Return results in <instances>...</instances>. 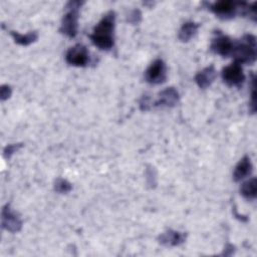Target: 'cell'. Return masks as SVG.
<instances>
[{
	"instance_id": "cell-1",
	"label": "cell",
	"mask_w": 257,
	"mask_h": 257,
	"mask_svg": "<svg viewBox=\"0 0 257 257\" xmlns=\"http://www.w3.org/2000/svg\"><path fill=\"white\" fill-rule=\"evenodd\" d=\"M114 25L115 12L110 10L105 13L93 28L89 38L91 42L100 50L108 51L114 45Z\"/></svg>"
},
{
	"instance_id": "cell-2",
	"label": "cell",
	"mask_w": 257,
	"mask_h": 257,
	"mask_svg": "<svg viewBox=\"0 0 257 257\" xmlns=\"http://www.w3.org/2000/svg\"><path fill=\"white\" fill-rule=\"evenodd\" d=\"M231 57L239 64H253L256 61V37L245 34L240 40H234Z\"/></svg>"
},
{
	"instance_id": "cell-3",
	"label": "cell",
	"mask_w": 257,
	"mask_h": 257,
	"mask_svg": "<svg viewBox=\"0 0 257 257\" xmlns=\"http://www.w3.org/2000/svg\"><path fill=\"white\" fill-rule=\"evenodd\" d=\"M84 4V1H69L65 5L66 13L63 15L59 32L63 35L73 38L78 30V17L79 9Z\"/></svg>"
},
{
	"instance_id": "cell-4",
	"label": "cell",
	"mask_w": 257,
	"mask_h": 257,
	"mask_svg": "<svg viewBox=\"0 0 257 257\" xmlns=\"http://www.w3.org/2000/svg\"><path fill=\"white\" fill-rule=\"evenodd\" d=\"M207 8L212 11L218 18L229 20L240 13V2L232 0H222L214 3H205Z\"/></svg>"
},
{
	"instance_id": "cell-5",
	"label": "cell",
	"mask_w": 257,
	"mask_h": 257,
	"mask_svg": "<svg viewBox=\"0 0 257 257\" xmlns=\"http://www.w3.org/2000/svg\"><path fill=\"white\" fill-rule=\"evenodd\" d=\"M222 79L224 83L228 86H236L240 87L245 81V74L243 72V68L241 64L237 62H233L228 66H225L221 72Z\"/></svg>"
},
{
	"instance_id": "cell-6",
	"label": "cell",
	"mask_w": 257,
	"mask_h": 257,
	"mask_svg": "<svg viewBox=\"0 0 257 257\" xmlns=\"http://www.w3.org/2000/svg\"><path fill=\"white\" fill-rule=\"evenodd\" d=\"M145 79L150 84H161L167 79V66L162 59L154 60L145 71Z\"/></svg>"
},
{
	"instance_id": "cell-7",
	"label": "cell",
	"mask_w": 257,
	"mask_h": 257,
	"mask_svg": "<svg viewBox=\"0 0 257 257\" xmlns=\"http://www.w3.org/2000/svg\"><path fill=\"white\" fill-rule=\"evenodd\" d=\"M1 226L11 233L19 232L22 228V220L18 213L10 208L9 204L3 206L1 211Z\"/></svg>"
},
{
	"instance_id": "cell-8",
	"label": "cell",
	"mask_w": 257,
	"mask_h": 257,
	"mask_svg": "<svg viewBox=\"0 0 257 257\" xmlns=\"http://www.w3.org/2000/svg\"><path fill=\"white\" fill-rule=\"evenodd\" d=\"M65 60L69 65L84 67L89 62L88 50L82 44H75L67 50L65 54Z\"/></svg>"
},
{
	"instance_id": "cell-9",
	"label": "cell",
	"mask_w": 257,
	"mask_h": 257,
	"mask_svg": "<svg viewBox=\"0 0 257 257\" xmlns=\"http://www.w3.org/2000/svg\"><path fill=\"white\" fill-rule=\"evenodd\" d=\"M234 40L229 36L222 33H217V35L212 39L210 49L213 53L219 54L223 57H229L232 52Z\"/></svg>"
},
{
	"instance_id": "cell-10",
	"label": "cell",
	"mask_w": 257,
	"mask_h": 257,
	"mask_svg": "<svg viewBox=\"0 0 257 257\" xmlns=\"http://www.w3.org/2000/svg\"><path fill=\"white\" fill-rule=\"evenodd\" d=\"M180 99V94L178 90L171 86L163 89L159 93V98L153 103L155 107H174Z\"/></svg>"
},
{
	"instance_id": "cell-11",
	"label": "cell",
	"mask_w": 257,
	"mask_h": 257,
	"mask_svg": "<svg viewBox=\"0 0 257 257\" xmlns=\"http://www.w3.org/2000/svg\"><path fill=\"white\" fill-rule=\"evenodd\" d=\"M187 239V233L168 229L158 237L160 244L166 247H175L183 244Z\"/></svg>"
},
{
	"instance_id": "cell-12",
	"label": "cell",
	"mask_w": 257,
	"mask_h": 257,
	"mask_svg": "<svg viewBox=\"0 0 257 257\" xmlns=\"http://www.w3.org/2000/svg\"><path fill=\"white\" fill-rule=\"evenodd\" d=\"M216 77H217L216 68L213 64H211V65L203 68L199 72H197L194 79L200 88L206 89L214 82Z\"/></svg>"
},
{
	"instance_id": "cell-13",
	"label": "cell",
	"mask_w": 257,
	"mask_h": 257,
	"mask_svg": "<svg viewBox=\"0 0 257 257\" xmlns=\"http://www.w3.org/2000/svg\"><path fill=\"white\" fill-rule=\"evenodd\" d=\"M252 163L249 158V156L245 155L235 166L234 172H233V180L235 182H240L247 176H249L252 173Z\"/></svg>"
},
{
	"instance_id": "cell-14",
	"label": "cell",
	"mask_w": 257,
	"mask_h": 257,
	"mask_svg": "<svg viewBox=\"0 0 257 257\" xmlns=\"http://www.w3.org/2000/svg\"><path fill=\"white\" fill-rule=\"evenodd\" d=\"M199 27H200V24L194 21L185 22L179 30V33H178L179 40L182 42L190 41L196 35Z\"/></svg>"
},
{
	"instance_id": "cell-15",
	"label": "cell",
	"mask_w": 257,
	"mask_h": 257,
	"mask_svg": "<svg viewBox=\"0 0 257 257\" xmlns=\"http://www.w3.org/2000/svg\"><path fill=\"white\" fill-rule=\"evenodd\" d=\"M10 35L12 36L15 43L21 46H28L35 42L38 39V32L37 31H30L26 34H21L17 31H10Z\"/></svg>"
},
{
	"instance_id": "cell-16",
	"label": "cell",
	"mask_w": 257,
	"mask_h": 257,
	"mask_svg": "<svg viewBox=\"0 0 257 257\" xmlns=\"http://www.w3.org/2000/svg\"><path fill=\"white\" fill-rule=\"evenodd\" d=\"M240 193L246 200H254L257 196V180L251 178L245 181L240 187Z\"/></svg>"
},
{
	"instance_id": "cell-17",
	"label": "cell",
	"mask_w": 257,
	"mask_h": 257,
	"mask_svg": "<svg viewBox=\"0 0 257 257\" xmlns=\"http://www.w3.org/2000/svg\"><path fill=\"white\" fill-rule=\"evenodd\" d=\"M72 190V185L66 179L57 178L54 182V191L59 194H67Z\"/></svg>"
},
{
	"instance_id": "cell-18",
	"label": "cell",
	"mask_w": 257,
	"mask_h": 257,
	"mask_svg": "<svg viewBox=\"0 0 257 257\" xmlns=\"http://www.w3.org/2000/svg\"><path fill=\"white\" fill-rule=\"evenodd\" d=\"M146 180L150 188H155L157 185V172L152 165H148L146 169Z\"/></svg>"
},
{
	"instance_id": "cell-19",
	"label": "cell",
	"mask_w": 257,
	"mask_h": 257,
	"mask_svg": "<svg viewBox=\"0 0 257 257\" xmlns=\"http://www.w3.org/2000/svg\"><path fill=\"white\" fill-rule=\"evenodd\" d=\"M255 82L256 77L254 74H252L251 79V94H250V102H249V109L251 113H255L256 111V95H255Z\"/></svg>"
},
{
	"instance_id": "cell-20",
	"label": "cell",
	"mask_w": 257,
	"mask_h": 257,
	"mask_svg": "<svg viewBox=\"0 0 257 257\" xmlns=\"http://www.w3.org/2000/svg\"><path fill=\"white\" fill-rule=\"evenodd\" d=\"M23 147V144H10L7 145L3 150V155L6 159H10L11 156L16 153L18 150H20Z\"/></svg>"
},
{
	"instance_id": "cell-21",
	"label": "cell",
	"mask_w": 257,
	"mask_h": 257,
	"mask_svg": "<svg viewBox=\"0 0 257 257\" xmlns=\"http://www.w3.org/2000/svg\"><path fill=\"white\" fill-rule=\"evenodd\" d=\"M126 21L133 25H137L142 21V12L139 9H134L130 12Z\"/></svg>"
},
{
	"instance_id": "cell-22",
	"label": "cell",
	"mask_w": 257,
	"mask_h": 257,
	"mask_svg": "<svg viewBox=\"0 0 257 257\" xmlns=\"http://www.w3.org/2000/svg\"><path fill=\"white\" fill-rule=\"evenodd\" d=\"M12 94V88L8 84H3L0 87V98L2 101L8 99Z\"/></svg>"
},
{
	"instance_id": "cell-23",
	"label": "cell",
	"mask_w": 257,
	"mask_h": 257,
	"mask_svg": "<svg viewBox=\"0 0 257 257\" xmlns=\"http://www.w3.org/2000/svg\"><path fill=\"white\" fill-rule=\"evenodd\" d=\"M153 107V103L151 102V98L148 95H143L140 100V108L143 111L150 110Z\"/></svg>"
},
{
	"instance_id": "cell-24",
	"label": "cell",
	"mask_w": 257,
	"mask_h": 257,
	"mask_svg": "<svg viewBox=\"0 0 257 257\" xmlns=\"http://www.w3.org/2000/svg\"><path fill=\"white\" fill-rule=\"evenodd\" d=\"M234 252H235V246L232 245V244H230V243H228V244H226V246H225L223 252L221 253V255L231 256V255L234 254Z\"/></svg>"
}]
</instances>
